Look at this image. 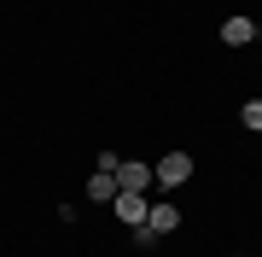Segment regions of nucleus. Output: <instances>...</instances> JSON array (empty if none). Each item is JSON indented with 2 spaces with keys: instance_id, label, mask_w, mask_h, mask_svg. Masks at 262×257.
Listing matches in <instances>:
<instances>
[{
  "instance_id": "nucleus-6",
  "label": "nucleus",
  "mask_w": 262,
  "mask_h": 257,
  "mask_svg": "<svg viewBox=\"0 0 262 257\" xmlns=\"http://www.w3.org/2000/svg\"><path fill=\"white\" fill-rule=\"evenodd\" d=\"M88 199H94V205H111V199H117V175L94 170V175H88Z\"/></svg>"
},
{
  "instance_id": "nucleus-4",
  "label": "nucleus",
  "mask_w": 262,
  "mask_h": 257,
  "mask_svg": "<svg viewBox=\"0 0 262 257\" xmlns=\"http://www.w3.org/2000/svg\"><path fill=\"white\" fill-rule=\"evenodd\" d=\"M146 228L158 234V240H163V234H175V228H181V210L169 205V199H163V205H151V210H146Z\"/></svg>"
},
{
  "instance_id": "nucleus-2",
  "label": "nucleus",
  "mask_w": 262,
  "mask_h": 257,
  "mask_svg": "<svg viewBox=\"0 0 262 257\" xmlns=\"http://www.w3.org/2000/svg\"><path fill=\"white\" fill-rule=\"evenodd\" d=\"M117 187H122V193H146V187H151V164L122 158V164H117Z\"/></svg>"
},
{
  "instance_id": "nucleus-5",
  "label": "nucleus",
  "mask_w": 262,
  "mask_h": 257,
  "mask_svg": "<svg viewBox=\"0 0 262 257\" xmlns=\"http://www.w3.org/2000/svg\"><path fill=\"white\" fill-rule=\"evenodd\" d=\"M222 41H227V47H251V41H256V24L251 18H227L222 24Z\"/></svg>"
},
{
  "instance_id": "nucleus-7",
  "label": "nucleus",
  "mask_w": 262,
  "mask_h": 257,
  "mask_svg": "<svg viewBox=\"0 0 262 257\" xmlns=\"http://www.w3.org/2000/svg\"><path fill=\"white\" fill-rule=\"evenodd\" d=\"M239 123L251 129V134H262V100H245V111H239Z\"/></svg>"
},
{
  "instance_id": "nucleus-1",
  "label": "nucleus",
  "mask_w": 262,
  "mask_h": 257,
  "mask_svg": "<svg viewBox=\"0 0 262 257\" xmlns=\"http://www.w3.org/2000/svg\"><path fill=\"white\" fill-rule=\"evenodd\" d=\"M187 175H192V158H187V152H163L158 170H151L158 187H187Z\"/></svg>"
},
{
  "instance_id": "nucleus-3",
  "label": "nucleus",
  "mask_w": 262,
  "mask_h": 257,
  "mask_svg": "<svg viewBox=\"0 0 262 257\" xmlns=\"http://www.w3.org/2000/svg\"><path fill=\"white\" fill-rule=\"evenodd\" d=\"M111 210H117L122 222H128V228H140L151 205H146V193H122V187H117V199H111Z\"/></svg>"
}]
</instances>
